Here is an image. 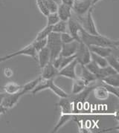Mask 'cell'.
Listing matches in <instances>:
<instances>
[{
    "mask_svg": "<svg viewBox=\"0 0 119 133\" xmlns=\"http://www.w3.org/2000/svg\"><path fill=\"white\" fill-rule=\"evenodd\" d=\"M80 39L82 43L87 46H105L114 49H118L119 46L118 40L107 37L101 34L97 35L89 34L84 31L83 28H82L80 31Z\"/></svg>",
    "mask_w": 119,
    "mask_h": 133,
    "instance_id": "obj_1",
    "label": "cell"
},
{
    "mask_svg": "<svg viewBox=\"0 0 119 133\" xmlns=\"http://www.w3.org/2000/svg\"><path fill=\"white\" fill-rule=\"evenodd\" d=\"M62 42L60 39V34L51 32L47 37V47L50 51L51 62L60 54L62 48Z\"/></svg>",
    "mask_w": 119,
    "mask_h": 133,
    "instance_id": "obj_2",
    "label": "cell"
},
{
    "mask_svg": "<svg viewBox=\"0 0 119 133\" xmlns=\"http://www.w3.org/2000/svg\"><path fill=\"white\" fill-rule=\"evenodd\" d=\"M92 11H93V8L89 10V11L85 14V17H83V16H77V19L80 22L84 31L88 32L89 34L97 35L100 34V33L97 31V27L95 25V22L94 21L92 16Z\"/></svg>",
    "mask_w": 119,
    "mask_h": 133,
    "instance_id": "obj_3",
    "label": "cell"
},
{
    "mask_svg": "<svg viewBox=\"0 0 119 133\" xmlns=\"http://www.w3.org/2000/svg\"><path fill=\"white\" fill-rule=\"evenodd\" d=\"M75 59L78 64L80 65H87L92 60L91 51L89 47L86 45L81 41L79 43V46L75 54Z\"/></svg>",
    "mask_w": 119,
    "mask_h": 133,
    "instance_id": "obj_4",
    "label": "cell"
},
{
    "mask_svg": "<svg viewBox=\"0 0 119 133\" xmlns=\"http://www.w3.org/2000/svg\"><path fill=\"white\" fill-rule=\"evenodd\" d=\"M92 0H75L72 11L76 16H84L89 9L93 8Z\"/></svg>",
    "mask_w": 119,
    "mask_h": 133,
    "instance_id": "obj_5",
    "label": "cell"
},
{
    "mask_svg": "<svg viewBox=\"0 0 119 133\" xmlns=\"http://www.w3.org/2000/svg\"><path fill=\"white\" fill-rule=\"evenodd\" d=\"M24 95H25V92L22 89L20 91L15 93V94H12V95H9V94H6L5 93V95L3 98L2 105L7 109H12L18 103L20 98Z\"/></svg>",
    "mask_w": 119,
    "mask_h": 133,
    "instance_id": "obj_6",
    "label": "cell"
},
{
    "mask_svg": "<svg viewBox=\"0 0 119 133\" xmlns=\"http://www.w3.org/2000/svg\"><path fill=\"white\" fill-rule=\"evenodd\" d=\"M77 65H78V63H77V59H75L69 65H65V67H63V69L59 70L58 76L64 77L69 78L71 80L75 79L77 77V75L76 72V68H77Z\"/></svg>",
    "mask_w": 119,
    "mask_h": 133,
    "instance_id": "obj_7",
    "label": "cell"
},
{
    "mask_svg": "<svg viewBox=\"0 0 119 133\" xmlns=\"http://www.w3.org/2000/svg\"><path fill=\"white\" fill-rule=\"evenodd\" d=\"M67 28L69 29V33L73 37V38L77 42H81L80 39V31L83 28L81 24L75 18L72 16L67 22Z\"/></svg>",
    "mask_w": 119,
    "mask_h": 133,
    "instance_id": "obj_8",
    "label": "cell"
},
{
    "mask_svg": "<svg viewBox=\"0 0 119 133\" xmlns=\"http://www.w3.org/2000/svg\"><path fill=\"white\" fill-rule=\"evenodd\" d=\"M57 106L60 107L61 114H73L75 112L74 103L69 95L67 97L61 98Z\"/></svg>",
    "mask_w": 119,
    "mask_h": 133,
    "instance_id": "obj_9",
    "label": "cell"
},
{
    "mask_svg": "<svg viewBox=\"0 0 119 133\" xmlns=\"http://www.w3.org/2000/svg\"><path fill=\"white\" fill-rule=\"evenodd\" d=\"M79 43L80 42L74 40L71 43L62 44V48L60 55L62 57H69L75 55L76 51L79 46Z\"/></svg>",
    "mask_w": 119,
    "mask_h": 133,
    "instance_id": "obj_10",
    "label": "cell"
},
{
    "mask_svg": "<svg viewBox=\"0 0 119 133\" xmlns=\"http://www.w3.org/2000/svg\"><path fill=\"white\" fill-rule=\"evenodd\" d=\"M37 51L35 50L34 47L33 46V45L31 43L29 45H28L26 46H25L24 48L18 50L16 51H14L13 53L10 54L9 55L11 56V58L16 57V56H19V55H25V56H28L34 59H37Z\"/></svg>",
    "mask_w": 119,
    "mask_h": 133,
    "instance_id": "obj_11",
    "label": "cell"
},
{
    "mask_svg": "<svg viewBox=\"0 0 119 133\" xmlns=\"http://www.w3.org/2000/svg\"><path fill=\"white\" fill-rule=\"evenodd\" d=\"M58 71L59 70L57 69L54 67L51 63V62H49L43 68H42V72H41L40 77L45 80L54 79V77L58 76Z\"/></svg>",
    "mask_w": 119,
    "mask_h": 133,
    "instance_id": "obj_12",
    "label": "cell"
},
{
    "mask_svg": "<svg viewBox=\"0 0 119 133\" xmlns=\"http://www.w3.org/2000/svg\"><path fill=\"white\" fill-rule=\"evenodd\" d=\"M57 13L58 14L60 20L68 22V20L72 16V8L70 6L60 3L57 7Z\"/></svg>",
    "mask_w": 119,
    "mask_h": 133,
    "instance_id": "obj_13",
    "label": "cell"
},
{
    "mask_svg": "<svg viewBox=\"0 0 119 133\" xmlns=\"http://www.w3.org/2000/svg\"><path fill=\"white\" fill-rule=\"evenodd\" d=\"M37 59L39 62V65L42 69L44 66L51 62V57H50V51L47 46L44 47L41 50L38 51L37 54Z\"/></svg>",
    "mask_w": 119,
    "mask_h": 133,
    "instance_id": "obj_14",
    "label": "cell"
},
{
    "mask_svg": "<svg viewBox=\"0 0 119 133\" xmlns=\"http://www.w3.org/2000/svg\"><path fill=\"white\" fill-rule=\"evenodd\" d=\"M78 65H80V64H78ZM81 65V75L77 77L81 78L87 85H89L91 83H94L95 81L97 80L96 76L93 75L92 72H90L87 69L84 65Z\"/></svg>",
    "mask_w": 119,
    "mask_h": 133,
    "instance_id": "obj_15",
    "label": "cell"
},
{
    "mask_svg": "<svg viewBox=\"0 0 119 133\" xmlns=\"http://www.w3.org/2000/svg\"><path fill=\"white\" fill-rule=\"evenodd\" d=\"M91 52L97 54L98 55L103 57H107L109 55H110L111 54L114 53L115 50H118V49H114V48H109V47H105V46H88Z\"/></svg>",
    "mask_w": 119,
    "mask_h": 133,
    "instance_id": "obj_16",
    "label": "cell"
},
{
    "mask_svg": "<svg viewBox=\"0 0 119 133\" xmlns=\"http://www.w3.org/2000/svg\"><path fill=\"white\" fill-rule=\"evenodd\" d=\"M47 89H50L53 93H54L57 97H59L60 98H63V97H67L69 95L67 92H65V91L63 89H61L58 85H57L54 83V79H50L48 80V86H47Z\"/></svg>",
    "mask_w": 119,
    "mask_h": 133,
    "instance_id": "obj_17",
    "label": "cell"
},
{
    "mask_svg": "<svg viewBox=\"0 0 119 133\" xmlns=\"http://www.w3.org/2000/svg\"><path fill=\"white\" fill-rule=\"evenodd\" d=\"M93 94L95 97L100 101H106L109 97V93L107 90L103 85H95L93 89Z\"/></svg>",
    "mask_w": 119,
    "mask_h": 133,
    "instance_id": "obj_18",
    "label": "cell"
},
{
    "mask_svg": "<svg viewBox=\"0 0 119 133\" xmlns=\"http://www.w3.org/2000/svg\"><path fill=\"white\" fill-rule=\"evenodd\" d=\"M72 80H73L72 86H71V94L72 95H77V94L80 93L88 85L79 77H77V78Z\"/></svg>",
    "mask_w": 119,
    "mask_h": 133,
    "instance_id": "obj_19",
    "label": "cell"
},
{
    "mask_svg": "<svg viewBox=\"0 0 119 133\" xmlns=\"http://www.w3.org/2000/svg\"><path fill=\"white\" fill-rule=\"evenodd\" d=\"M73 117V114H61L57 124L54 126V129H52L51 132H57L60 129L63 127L66 123L71 121Z\"/></svg>",
    "mask_w": 119,
    "mask_h": 133,
    "instance_id": "obj_20",
    "label": "cell"
},
{
    "mask_svg": "<svg viewBox=\"0 0 119 133\" xmlns=\"http://www.w3.org/2000/svg\"><path fill=\"white\" fill-rule=\"evenodd\" d=\"M1 88L5 91L6 94L12 95V94H15L20 91L22 89V85L17 84L15 82H8V83H6L5 85Z\"/></svg>",
    "mask_w": 119,
    "mask_h": 133,
    "instance_id": "obj_21",
    "label": "cell"
},
{
    "mask_svg": "<svg viewBox=\"0 0 119 133\" xmlns=\"http://www.w3.org/2000/svg\"><path fill=\"white\" fill-rule=\"evenodd\" d=\"M101 80L102 83L105 84L115 86V87H119V73L109 75L107 77L102 78Z\"/></svg>",
    "mask_w": 119,
    "mask_h": 133,
    "instance_id": "obj_22",
    "label": "cell"
},
{
    "mask_svg": "<svg viewBox=\"0 0 119 133\" xmlns=\"http://www.w3.org/2000/svg\"><path fill=\"white\" fill-rule=\"evenodd\" d=\"M115 73H118V72L116 71L111 66L107 65L106 67L101 68L100 71H99V73H98V75L97 76V80H101L102 78L105 77H107L109 75H113V74H115Z\"/></svg>",
    "mask_w": 119,
    "mask_h": 133,
    "instance_id": "obj_23",
    "label": "cell"
},
{
    "mask_svg": "<svg viewBox=\"0 0 119 133\" xmlns=\"http://www.w3.org/2000/svg\"><path fill=\"white\" fill-rule=\"evenodd\" d=\"M106 59L107 61L108 65L111 66L116 71L119 72V62L118 59V56H116L115 54L113 53L111 54L110 55H109L108 57H107Z\"/></svg>",
    "mask_w": 119,
    "mask_h": 133,
    "instance_id": "obj_24",
    "label": "cell"
},
{
    "mask_svg": "<svg viewBox=\"0 0 119 133\" xmlns=\"http://www.w3.org/2000/svg\"><path fill=\"white\" fill-rule=\"evenodd\" d=\"M41 79H42V77H39L37 78L25 83L24 85H22V90L24 91L25 92V94H27L28 92H31V91L36 87V85L39 83V82L41 80Z\"/></svg>",
    "mask_w": 119,
    "mask_h": 133,
    "instance_id": "obj_25",
    "label": "cell"
},
{
    "mask_svg": "<svg viewBox=\"0 0 119 133\" xmlns=\"http://www.w3.org/2000/svg\"><path fill=\"white\" fill-rule=\"evenodd\" d=\"M67 29H68L67 22L62 21V20H60L56 24H54V25H52V32L58 33V34L66 32Z\"/></svg>",
    "mask_w": 119,
    "mask_h": 133,
    "instance_id": "obj_26",
    "label": "cell"
},
{
    "mask_svg": "<svg viewBox=\"0 0 119 133\" xmlns=\"http://www.w3.org/2000/svg\"><path fill=\"white\" fill-rule=\"evenodd\" d=\"M91 57H92V61H94L95 63L97 64L101 68H103V67H106L107 65H108L107 61L105 57H103L94 52H91Z\"/></svg>",
    "mask_w": 119,
    "mask_h": 133,
    "instance_id": "obj_27",
    "label": "cell"
},
{
    "mask_svg": "<svg viewBox=\"0 0 119 133\" xmlns=\"http://www.w3.org/2000/svg\"><path fill=\"white\" fill-rule=\"evenodd\" d=\"M52 32V26L51 25H46L38 33L36 36L35 39L34 40H39V39H45V38L48 37L50 33Z\"/></svg>",
    "mask_w": 119,
    "mask_h": 133,
    "instance_id": "obj_28",
    "label": "cell"
},
{
    "mask_svg": "<svg viewBox=\"0 0 119 133\" xmlns=\"http://www.w3.org/2000/svg\"><path fill=\"white\" fill-rule=\"evenodd\" d=\"M43 2L49 13L57 12V7H58L59 4H57L56 2H54V0H43Z\"/></svg>",
    "mask_w": 119,
    "mask_h": 133,
    "instance_id": "obj_29",
    "label": "cell"
},
{
    "mask_svg": "<svg viewBox=\"0 0 119 133\" xmlns=\"http://www.w3.org/2000/svg\"><path fill=\"white\" fill-rule=\"evenodd\" d=\"M85 66H86V68H87V69L89 70L90 72H92L93 75H95L96 77H97V75H98V73L100 71V69H101V67L97 64L95 63L94 61L91 60L89 63L85 65Z\"/></svg>",
    "mask_w": 119,
    "mask_h": 133,
    "instance_id": "obj_30",
    "label": "cell"
},
{
    "mask_svg": "<svg viewBox=\"0 0 119 133\" xmlns=\"http://www.w3.org/2000/svg\"><path fill=\"white\" fill-rule=\"evenodd\" d=\"M47 17V25H54L57 22L60 21V18L57 12L54 13H49L46 16Z\"/></svg>",
    "mask_w": 119,
    "mask_h": 133,
    "instance_id": "obj_31",
    "label": "cell"
},
{
    "mask_svg": "<svg viewBox=\"0 0 119 133\" xmlns=\"http://www.w3.org/2000/svg\"><path fill=\"white\" fill-rule=\"evenodd\" d=\"M31 44L37 52L38 51L41 50L42 48H43L47 45V38L39 39V40H34Z\"/></svg>",
    "mask_w": 119,
    "mask_h": 133,
    "instance_id": "obj_32",
    "label": "cell"
},
{
    "mask_svg": "<svg viewBox=\"0 0 119 133\" xmlns=\"http://www.w3.org/2000/svg\"><path fill=\"white\" fill-rule=\"evenodd\" d=\"M102 85L104 86V88L108 91V92L109 94L114 95L116 98L119 97V87H115V86H113V85H107L102 83Z\"/></svg>",
    "mask_w": 119,
    "mask_h": 133,
    "instance_id": "obj_33",
    "label": "cell"
},
{
    "mask_svg": "<svg viewBox=\"0 0 119 133\" xmlns=\"http://www.w3.org/2000/svg\"><path fill=\"white\" fill-rule=\"evenodd\" d=\"M60 39H61V42H62L63 44L71 43L74 40H75L70 34L67 33V32H64V33L60 34Z\"/></svg>",
    "mask_w": 119,
    "mask_h": 133,
    "instance_id": "obj_34",
    "label": "cell"
},
{
    "mask_svg": "<svg viewBox=\"0 0 119 133\" xmlns=\"http://www.w3.org/2000/svg\"><path fill=\"white\" fill-rule=\"evenodd\" d=\"M36 2H37V5L38 9L40 11V13L45 16H47L49 14V12L44 5L43 0H36Z\"/></svg>",
    "mask_w": 119,
    "mask_h": 133,
    "instance_id": "obj_35",
    "label": "cell"
},
{
    "mask_svg": "<svg viewBox=\"0 0 119 133\" xmlns=\"http://www.w3.org/2000/svg\"><path fill=\"white\" fill-rule=\"evenodd\" d=\"M75 59V55L69 56V57H62V60H61V63H60V66L59 70L63 69V67H65V65H69Z\"/></svg>",
    "mask_w": 119,
    "mask_h": 133,
    "instance_id": "obj_36",
    "label": "cell"
},
{
    "mask_svg": "<svg viewBox=\"0 0 119 133\" xmlns=\"http://www.w3.org/2000/svg\"><path fill=\"white\" fill-rule=\"evenodd\" d=\"M3 75L7 78H11L14 75V71L11 68H5L3 69Z\"/></svg>",
    "mask_w": 119,
    "mask_h": 133,
    "instance_id": "obj_37",
    "label": "cell"
},
{
    "mask_svg": "<svg viewBox=\"0 0 119 133\" xmlns=\"http://www.w3.org/2000/svg\"><path fill=\"white\" fill-rule=\"evenodd\" d=\"M74 2H75V0H60V3L64 4L65 5L70 6L71 8H72L73 4H74Z\"/></svg>",
    "mask_w": 119,
    "mask_h": 133,
    "instance_id": "obj_38",
    "label": "cell"
},
{
    "mask_svg": "<svg viewBox=\"0 0 119 133\" xmlns=\"http://www.w3.org/2000/svg\"><path fill=\"white\" fill-rule=\"evenodd\" d=\"M11 59V57L9 54L6 55V56H5V57H0V63H2L5 62V61L8 60V59Z\"/></svg>",
    "mask_w": 119,
    "mask_h": 133,
    "instance_id": "obj_39",
    "label": "cell"
},
{
    "mask_svg": "<svg viewBox=\"0 0 119 133\" xmlns=\"http://www.w3.org/2000/svg\"><path fill=\"white\" fill-rule=\"evenodd\" d=\"M7 111H8L7 109H5L2 105H0V115H2V114H5Z\"/></svg>",
    "mask_w": 119,
    "mask_h": 133,
    "instance_id": "obj_40",
    "label": "cell"
},
{
    "mask_svg": "<svg viewBox=\"0 0 119 133\" xmlns=\"http://www.w3.org/2000/svg\"><path fill=\"white\" fill-rule=\"evenodd\" d=\"M5 95V94L4 93H0V105H2V101H3V98Z\"/></svg>",
    "mask_w": 119,
    "mask_h": 133,
    "instance_id": "obj_41",
    "label": "cell"
},
{
    "mask_svg": "<svg viewBox=\"0 0 119 133\" xmlns=\"http://www.w3.org/2000/svg\"><path fill=\"white\" fill-rule=\"evenodd\" d=\"M100 1H101V0H92V4H93V5H95V4H97V2H99Z\"/></svg>",
    "mask_w": 119,
    "mask_h": 133,
    "instance_id": "obj_42",
    "label": "cell"
},
{
    "mask_svg": "<svg viewBox=\"0 0 119 133\" xmlns=\"http://www.w3.org/2000/svg\"><path fill=\"white\" fill-rule=\"evenodd\" d=\"M3 5H4V1L3 0H0V6L2 7Z\"/></svg>",
    "mask_w": 119,
    "mask_h": 133,
    "instance_id": "obj_43",
    "label": "cell"
}]
</instances>
